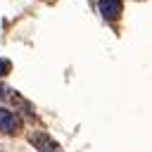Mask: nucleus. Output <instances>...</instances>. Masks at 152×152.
I'll list each match as a JSON object with an SVG mask.
<instances>
[{
    "mask_svg": "<svg viewBox=\"0 0 152 152\" xmlns=\"http://www.w3.org/2000/svg\"><path fill=\"white\" fill-rule=\"evenodd\" d=\"M121 10H124L121 0H97V12H100L102 19H107V21L119 19V17H121Z\"/></svg>",
    "mask_w": 152,
    "mask_h": 152,
    "instance_id": "nucleus-1",
    "label": "nucleus"
},
{
    "mask_svg": "<svg viewBox=\"0 0 152 152\" xmlns=\"http://www.w3.org/2000/svg\"><path fill=\"white\" fill-rule=\"evenodd\" d=\"M17 131H19V119H17L10 109H2V107H0V133L12 135V133H17Z\"/></svg>",
    "mask_w": 152,
    "mask_h": 152,
    "instance_id": "nucleus-2",
    "label": "nucleus"
},
{
    "mask_svg": "<svg viewBox=\"0 0 152 152\" xmlns=\"http://www.w3.org/2000/svg\"><path fill=\"white\" fill-rule=\"evenodd\" d=\"M31 142H33V147H38V152H57V142L45 133H33Z\"/></svg>",
    "mask_w": 152,
    "mask_h": 152,
    "instance_id": "nucleus-3",
    "label": "nucleus"
},
{
    "mask_svg": "<svg viewBox=\"0 0 152 152\" xmlns=\"http://www.w3.org/2000/svg\"><path fill=\"white\" fill-rule=\"evenodd\" d=\"M10 69H12V62L10 59H0V76H7Z\"/></svg>",
    "mask_w": 152,
    "mask_h": 152,
    "instance_id": "nucleus-4",
    "label": "nucleus"
}]
</instances>
